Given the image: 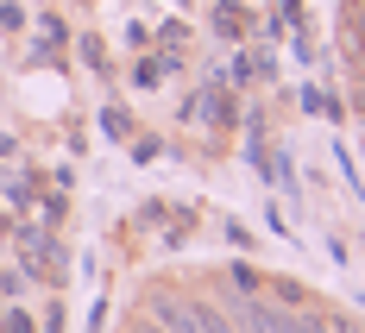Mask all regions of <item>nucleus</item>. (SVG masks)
Here are the masks:
<instances>
[{
  "mask_svg": "<svg viewBox=\"0 0 365 333\" xmlns=\"http://www.w3.org/2000/svg\"><path fill=\"white\" fill-rule=\"evenodd\" d=\"M346 333H359V327H346Z\"/></svg>",
  "mask_w": 365,
  "mask_h": 333,
  "instance_id": "nucleus-5",
  "label": "nucleus"
},
{
  "mask_svg": "<svg viewBox=\"0 0 365 333\" xmlns=\"http://www.w3.org/2000/svg\"><path fill=\"white\" fill-rule=\"evenodd\" d=\"M246 321H252L258 333H284V314H277V308H264V302H246Z\"/></svg>",
  "mask_w": 365,
  "mask_h": 333,
  "instance_id": "nucleus-2",
  "label": "nucleus"
},
{
  "mask_svg": "<svg viewBox=\"0 0 365 333\" xmlns=\"http://www.w3.org/2000/svg\"><path fill=\"white\" fill-rule=\"evenodd\" d=\"M164 314L177 321L170 333H227V327H220V314H208V308H177V302H170Z\"/></svg>",
  "mask_w": 365,
  "mask_h": 333,
  "instance_id": "nucleus-1",
  "label": "nucleus"
},
{
  "mask_svg": "<svg viewBox=\"0 0 365 333\" xmlns=\"http://www.w3.org/2000/svg\"><path fill=\"white\" fill-rule=\"evenodd\" d=\"M284 333H328L315 314H284Z\"/></svg>",
  "mask_w": 365,
  "mask_h": 333,
  "instance_id": "nucleus-3",
  "label": "nucleus"
},
{
  "mask_svg": "<svg viewBox=\"0 0 365 333\" xmlns=\"http://www.w3.org/2000/svg\"><path fill=\"white\" fill-rule=\"evenodd\" d=\"M139 333H170V327H139Z\"/></svg>",
  "mask_w": 365,
  "mask_h": 333,
  "instance_id": "nucleus-4",
  "label": "nucleus"
}]
</instances>
